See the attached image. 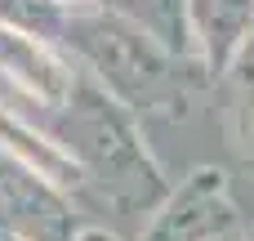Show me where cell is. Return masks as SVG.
<instances>
[{
    "label": "cell",
    "instance_id": "1",
    "mask_svg": "<svg viewBox=\"0 0 254 241\" xmlns=\"http://www.w3.org/2000/svg\"><path fill=\"white\" fill-rule=\"evenodd\" d=\"M54 45L71 58L76 72L98 80L138 121L143 116L179 121L210 89V76L201 72V63L161 49L138 27H129L125 18L103 9L98 0H80L58 22Z\"/></svg>",
    "mask_w": 254,
    "mask_h": 241
},
{
    "label": "cell",
    "instance_id": "2",
    "mask_svg": "<svg viewBox=\"0 0 254 241\" xmlns=\"http://www.w3.org/2000/svg\"><path fill=\"white\" fill-rule=\"evenodd\" d=\"M63 134L54 139L85 179H94L125 210H156L170 192L161 161L152 157L138 116L121 107L98 80L76 72V89L63 107Z\"/></svg>",
    "mask_w": 254,
    "mask_h": 241
},
{
    "label": "cell",
    "instance_id": "3",
    "mask_svg": "<svg viewBox=\"0 0 254 241\" xmlns=\"http://www.w3.org/2000/svg\"><path fill=\"white\" fill-rule=\"evenodd\" d=\"M241 201L219 165H196L152 210L143 241H223L241 228Z\"/></svg>",
    "mask_w": 254,
    "mask_h": 241
},
{
    "label": "cell",
    "instance_id": "4",
    "mask_svg": "<svg viewBox=\"0 0 254 241\" xmlns=\"http://www.w3.org/2000/svg\"><path fill=\"white\" fill-rule=\"evenodd\" d=\"M0 228L13 241H71V210L45 174L22 161H0Z\"/></svg>",
    "mask_w": 254,
    "mask_h": 241
},
{
    "label": "cell",
    "instance_id": "5",
    "mask_svg": "<svg viewBox=\"0 0 254 241\" xmlns=\"http://www.w3.org/2000/svg\"><path fill=\"white\" fill-rule=\"evenodd\" d=\"M0 76L22 89L31 103H40L45 112H63L71 89H76V67L71 58L40 40V36H27L9 22H0Z\"/></svg>",
    "mask_w": 254,
    "mask_h": 241
},
{
    "label": "cell",
    "instance_id": "6",
    "mask_svg": "<svg viewBox=\"0 0 254 241\" xmlns=\"http://www.w3.org/2000/svg\"><path fill=\"white\" fill-rule=\"evenodd\" d=\"M188 31L201 72L219 85L254 36V0H188Z\"/></svg>",
    "mask_w": 254,
    "mask_h": 241
},
{
    "label": "cell",
    "instance_id": "7",
    "mask_svg": "<svg viewBox=\"0 0 254 241\" xmlns=\"http://www.w3.org/2000/svg\"><path fill=\"white\" fill-rule=\"evenodd\" d=\"M103 9H112L116 18H125L129 27H138L147 40H156L161 49L192 58V31H188V0H98Z\"/></svg>",
    "mask_w": 254,
    "mask_h": 241
},
{
    "label": "cell",
    "instance_id": "8",
    "mask_svg": "<svg viewBox=\"0 0 254 241\" xmlns=\"http://www.w3.org/2000/svg\"><path fill=\"white\" fill-rule=\"evenodd\" d=\"M0 143L9 148V157L13 161H22L27 170H36V174H45L49 183H58V188H67V183H80L85 174L76 170V161L54 143V139H45L40 130H31L27 121H18L4 103H0Z\"/></svg>",
    "mask_w": 254,
    "mask_h": 241
},
{
    "label": "cell",
    "instance_id": "9",
    "mask_svg": "<svg viewBox=\"0 0 254 241\" xmlns=\"http://www.w3.org/2000/svg\"><path fill=\"white\" fill-rule=\"evenodd\" d=\"M80 0H0V22L27 31V36H40L54 45V31L58 22L76 9Z\"/></svg>",
    "mask_w": 254,
    "mask_h": 241
},
{
    "label": "cell",
    "instance_id": "10",
    "mask_svg": "<svg viewBox=\"0 0 254 241\" xmlns=\"http://www.w3.org/2000/svg\"><path fill=\"white\" fill-rule=\"evenodd\" d=\"M228 80H232V89H237V103H232V121H237L232 134H237V148L254 157V72L232 67Z\"/></svg>",
    "mask_w": 254,
    "mask_h": 241
},
{
    "label": "cell",
    "instance_id": "11",
    "mask_svg": "<svg viewBox=\"0 0 254 241\" xmlns=\"http://www.w3.org/2000/svg\"><path fill=\"white\" fill-rule=\"evenodd\" d=\"M71 241H121V237H112L107 228H80V233H76Z\"/></svg>",
    "mask_w": 254,
    "mask_h": 241
},
{
    "label": "cell",
    "instance_id": "12",
    "mask_svg": "<svg viewBox=\"0 0 254 241\" xmlns=\"http://www.w3.org/2000/svg\"><path fill=\"white\" fill-rule=\"evenodd\" d=\"M237 241H254V228H246V233H241V237H237Z\"/></svg>",
    "mask_w": 254,
    "mask_h": 241
}]
</instances>
